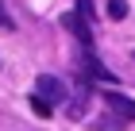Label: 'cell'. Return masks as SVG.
Segmentation results:
<instances>
[{"mask_svg": "<svg viewBox=\"0 0 135 131\" xmlns=\"http://www.w3.org/2000/svg\"><path fill=\"white\" fill-rule=\"evenodd\" d=\"M35 96H42V100L54 108V104H62V100H66V85H62L58 77H50V73H42V77L35 81Z\"/></svg>", "mask_w": 135, "mask_h": 131, "instance_id": "cell-1", "label": "cell"}, {"mask_svg": "<svg viewBox=\"0 0 135 131\" xmlns=\"http://www.w3.org/2000/svg\"><path fill=\"white\" fill-rule=\"evenodd\" d=\"M104 104H108L124 123L135 120V100H131V96H124V93H104Z\"/></svg>", "mask_w": 135, "mask_h": 131, "instance_id": "cell-2", "label": "cell"}, {"mask_svg": "<svg viewBox=\"0 0 135 131\" xmlns=\"http://www.w3.org/2000/svg\"><path fill=\"white\" fill-rule=\"evenodd\" d=\"M81 70L89 73L93 81H104V85H116V77L108 73V66H100V58H97L93 50H85V54H81Z\"/></svg>", "mask_w": 135, "mask_h": 131, "instance_id": "cell-3", "label": "cell"}, {"mask_svg": "<svg viewBox=\"0 0 135 131\" xmlns=\"http://www.w3.org/2000/svg\"><path fill=\"white\" fill-rule=\"evenodd\" d=\"M66 27H70L73 35H77V42H81L85 50L93 46V27H89V23H85L81 16H77V12H70V16H66Z\"/></svg>", "mask_w": 135, "mask_h": 131, "instance_id": "cell-4", "label": "cell"}, {"mask_svg": "<svg viewBox=\"0 0 135 131\" xmlns=\"http://www.w3.org/2000/svg\"><path fill=\"white\" fill-rule=\"evenodd\" d=\"M108 16L112 20H124L127 16V0H108Z\"/></svg>", "mask_w": 135, "mask_h": 131, "instance_id": "cell-5", "label": "cell"}, {"mask_svg": "<svg viewBox=\"0 0 135 131\" xmlns=\"http://www.w3.org/2000/svg\"><path fill=\"white\" fill-rule=\"evenodd\" d=\"M31 112H35V116H42V120H50V104L42 100V96H31Z\"/></svg>", "mask_w": 135, "mask_h": 131, "instance_id": "cell-6", "label": "cell"}, {"mask_svg": "<svg viewBox=\"0 0 135 131\" xmlns=\"http://www.w3.org/2000/svg\"><path fill=\"white\" fill-rule=\"evenodd\" d=\"M0 27H12V16L4 12V4H0Z\"/></svg>", "mask_w": 135, "mask_h": 131, "instance_id": "cell-7", "label": "cell"}]
</instances>
